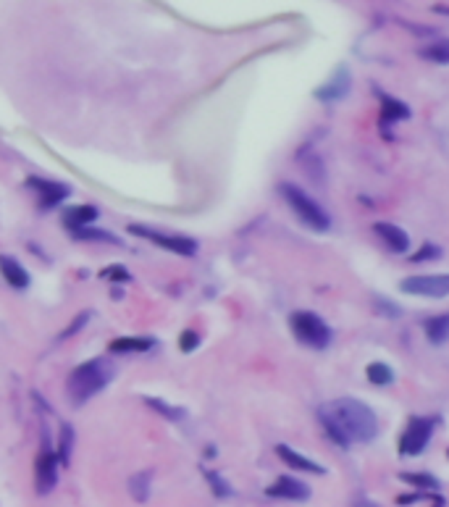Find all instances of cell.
<instances>
[{
    "label": "cell",
    "mask_w": 449,
    "mask_h": 507,
    "mask_svg": "<svg viewBox=\"0 0 449 507\" xmlns=\"http://www.w3.org/2000/svg\"><path fill=\"white\" fill-rule=\"evenodd\" d=\"M318 418L326 428V437L339 447L366 444V442H373L378 437L376 413L366 402L352 400V397H342V400L323 405L318 410Z\"/></svg>",
    "instance_id": "obj_1"
},
{
    "label": "cell",
    "mask_w": 449,
    "mask_h": 507,
    "mask_svg": "<svg viewBox=\"0 0 449 507\" xmlns=\"http://www.w3.org/2000/svg\"><path fill=\"white\" fill-rule=\"evenodd\" d=\"M279 192H281V198L286 200V205L292 208V213H295L307 229H313V232H326L331 226L329 213L323 211L318 202L307 195L305 189H300L297 184H292V182H284L281 187H279Z\"/></svg>",
    "instance_id": "obj_2"
},
{
    "label": "cell",
    "mask_w": 449,
    "mask_h": 507,
    "mask_svg": "<svg viewBox=\"0 0 449 507\" xmlns=\"http://www.w3.org/2000/svg\"><path fill=\"white\" fill-rule=\"evenodd\" d=\"M111 381V368L103 360H87L69 376V394L74 402H87Z\"/></svg>",
    "instance_id": "obj_3"
},
{
    "label": "cell",
    "mask_w": 449,
    "mask_h": 507,
    "mask_svg": "<svg viewBox=\"0 0 449 507\" xmlns=\"http://www.w3.org/2000/svg\"><path fill=\"white\" fill-rule=\"evenodd\" d=\"M289 326L297 339L313 350H326L331 344V329L326 326V321L318 319L310 310H297L289 316Z\"/></svg>",
    "instance_id": "obj_4"
},
{
    "label": "cell",
    "mask_w": 449,
    "mask_h": 507,
    "mask_svg": "<svg viewBox=\"0 0 449 507\" xmlns=\"http://www.w3.org/2000/svg\"><path fill=\"white\" fill-rule=\"evenodd\" d=\"M400 289L405 295L441 300V297H449V273H415L402 279Z\"/></svg>",
    "instance_id": "obj_5"
},
{
    "label": "cell",
    "mask_w": 449,
    "mask_h": 507,
    "mask_svg": "<svg viewBox=\"0 0 449 507\" xmlns=\"http://www.w3.org/2000/svg\"><path fill=\"white\" fill-rule=\"evenodd\" d=\"M129 232L134 236H142V239H147V242L158 245L161 250L177 252V255H195V252H197V242H195V239H189V236L163 234V232H155V229H145V226H129Z\"/></svg>",
    "instance_id": "obj_6"
},
{
    "label": "cell",
    "mask_w": 449,
    "mask_h": 507,
    "mask_svg": "<svg viewBox=\"0 0 449 507\" xmlns=\"http://www.w3.org/2000/svg\"><path fill=\"white\" fill-rule=\"evenodd\" d=\"M431 431H434V424L428 418H421V415L410 418V424H407V428L402 431L400 437V452L405 458L421 455L425 444H428V439H431Z\"/></svg>",
    "instance_id": "obj_7"
},
{
    "label": "cell",
    "mask_w": 449,
    "mask_h": 507,
    "mask_svg": "<svg viewBox=\"0 0 449 507\" xmlns=\"http://www.w3.org/2000/svg\"><path fill=\"white\" fill-rule=\"evenodd\" d=\"M56 481H58V458L50 449H42L37 458V494H50Z\"/></svg>",
    "instance_id": "obj_8"
},
{
    "label": "cell",
    "mask_w": 449,
    "mask_h": 507,
    "mask_svg": "<svg viewBox=\"0 0 449 507\" xmlns=\"http://www.w3.org/2000/svg\"><path fill=\"white\" fill-rule=\"evenodd\" d=\"M373 232H376V236L386 245V250H391V252H407V250H410V236H407V232L400 229L397 224L378 221V224H373Z\"/></svg>",
    "instance_id": "obj_9"
},
{
    "label": "cell",
    "mask_w": 449,
    "mask_h": 507,
    "mask_svg": "<svg viewBox=\"0 0 449 507\" xmlns=\"http://www.w3.org/2000/svg\"><path fill=\"white\" fill-rule=\"evenodd\" d=\"M347 92H350V71L344 69V66H339L329 82L316 90V97H318L320 103H336Z\"/></svg>",
    "instance_id": "obj_10"
},
{
    "label": "cell",
    "mask_w": 449,
    "mask_h": 507,
    "mask_svg": "<svg viewBox=\"0 0 449 507\" xmlns=\"http://www.w3.org/2000/svg\"><path fill=\"white\" fill-rule=\"evenodd\" d=\"M29 187L40 192V202H42L45 208L58 205L60 200L69 198V192H71L66 184H60V182H47V179H29Z\"/></svg>",
    "instance_id": "obj_11"
},
{
    "label": "cell",
    "mask_w": 449,
    "mask_h": 507,
    "mask_svg": "<svg viewBox=\"0 0 449 507\" xmlns=\"http://www.w3.org/2000/svg\"><path fill=\"white\" fill-rule=\"evenodd\" d=\"M268 497H279V499H307L310 489L302 481H297L292 476H281L273 486H268Z\"/></svg>",
    "instance_id": "obj_12"
},
{
    "label": "cell",
    "mask_w": 449,
    "mask_h": 507,
    "mask_svg": "<svg viewBox=\"0 0 449 507\" xmlns=\"http://www.w3.org/2000/svg\"><path fill=\"white\" fill-rule=\"evenodd\" d=\"M276 455L281 458L289 468H295V471H305V473H316V476H320V473H326V468L323 465H318L316 460H310V458H305V455H300L297 449L286 447V444H279L276 447Z\"/></svg>",
    "instance_id": "obj_13"
},
{
    "label": "cell",
    "mask_w": 449,
    "mask_h": 507,
    "mask_svg": "<svg viewBox=\"0 0 449 507\" xmlns=\"http://www.w3.org/2000/svg\"><path fill=\"white\" fill-rule=\"evenodd\" d=\"M0 276L8 282L13 289H26L29 287V273L22 268V263L11 255H0Z\"/></svg>",
    "instance_id": "obj_14"
},
{
    "label": "cell",
    "mask_w": 449,
    "mask_h": 507,
    "mask_svg": "<svg viewBox=\"0 0 449 507\" xmlns=\"http://www.w3.org/2000/svg\"><path fill=\"white\" fill-rule=\"evenodd\" d=\"M97 218V208L92 205H74L69 211L63 213V221L69 226L71 232H79L84 226H92V221Z\"/></svg>",
    "instance_id": "obj_15"
},
{
    "label": "cell",
    "mask_w": 449,
    "mask_h": 507,
    "mask_svg": "<svg viewBox=\"0 0 449 507\" xmlns=\"http://www.w3.org/2000/svg\"><path fill=\"white\" fill-rule=\"evenodd\" d=\"M425 337L428 342L434 344H444L449 339V313H441V316H434V319L425 321Z\"/></svg>",
    "instance_id": "obj_16"
},
{
    "label": "cell",
    "mask_w": 449,
    "mask_h": 507,
    "mask_svg": "<svg viewBox=\"0 0 449 507\" xmlns=\"http://www.w3.org/2000/svg\"><path fill=\"white\" fill-rule=\"evenodd\" d=\"M407 116H410V108L405 106L402 100L391 97V95H381V118L384 121L394 124V121H402V118Z\"/></svg>",
    "instance_id": "obj_17"
},
{
    "label": "cell",
    "mask_w": 449,
    "mask_h": 507,
    "mask_svg": "<svg viewBox=\"0 0 449 507\" xmlns=\"http://www.w3.org/2000/svg\"><path fill=\"white\" fill-rule=\"evenodd\" d=\"M153 347L150 339H137V337H124L111 342V353H147Z\"/></svg>",
    "instance_id": "obj_18"
},
{
    "label": "cell",
    "mask_w": 449,
    "mask_h": 507,
    "mask_svg": "<svg viewBox=\"0 0 449 507\" xmlns=\"http://www.w3.org/2000/svg\"><path fill=\"white\" fill-rule=\"evenodd\" d=\"M366 376H368L370 384H376V387H386V384L394 381V371H391L386 363H370V366L366 368Z\"/></svg>",
    "instance_id": "obj_19"
},
{
    "label": "cell",
    "mask_w": 449,
    "mask_h": 507,
    "mask_svg": "<svg viewBox=\"0 0 449 507\" xmlns=\"http://www.w3.org/2000/svg\"><path fill=\"white\" fill-rule=\"evenodd\" d=\"M421 56L434 63H449V40H439V42L421 47Z\"/></svg>",
    "instance_id": "obj_20"
},
{
    "label": "cell",
    "mask_w": 449,
    "mask_h": 507,
    "mask_svg": "<svg viewBox=\"0 0 449 507\" xmlns=\"http://www.w3.org/2000/svg\"><path fill=\"white\" fill-rule=\"evenodd\" d=\"M129 492L137 502H147V497H150V473L142 471V473H137V476H131Z\"/></svg>",
    "instance_id": "obj_21"
},
{
    "label": "cell",
    "mask_w": 449,
    "mask_h": 507,
    "mask_svg": "<svg viewBox=\"0 0 449 507\" xmlns=\"http://www.w3.org/2000/svg\"><path fill=\"white\" fill-rule=\"evenodd\" d=\"M76 239H95V242H111V245H118V239L113 234H108V232H97L92 226H84L79 232H74Z\"/></svg>",
    "instance_id": "obj_22"
},
{
    "label": "cell",
    "mask_w": 449,
    "mask_h": 507,
    "mask_svg": "<svg viewBox=\"0 0 449 507\" xmlns=\"http://www.w3.org/2000/svg\"><path fill=\"white\" fill-rule=\"evenodd\" d=\"M400 478L402 481H407V484L421 486V489H439L436 478H434V476H425V473H402Z\"/></svg>",
    "instance_id": "obj_23"
},
{
    "label": "cell",
    "mask_w": 449,
    "mask_h": 507,
    "mask_svg": "<svg viewBox=\"0 0 449 507\" xmlns=\"http://www.w3.org/2000/svg\"><path fill=\"white\" fill-rule=\"evenodd\" d=\"M60 452H58V460H63V465L69 462V455H71V444H74V431H71V426H63V431H60Z\"/></svg>",
    "instance_id": "obj_24"
},
{
    "label": "cell",
    "mask_w": 449,
    "mask_h": 507,
    "mask_svg": "<svg viewBox=\"0 0 449 507\" xmlns=\"http://www.w3.org/2000/svg\"><path fill=\"white\" fill-rule=\"evenodd\" d=\"M147 405H150V408H155L158 413H163L165 418H174V421L184 415V410H181V408H174V405H165V402H161V400H147Z\"/></svg>",
    "instance_id": "obj_25"
},
{
    "label": "cell",
    "mask_w": 449,
    "mask_h": 507,
    "mask_svg": "<svg viewBox=\"0 0 449 507\" xmlns=\"http://www.w3.org/2000/svg\"><path fill=\"white\" fill-rule=\"evenodd\" d=\"M208 484L213 486V492L218 497H229L231 494V489H229V484H226L224 478L218 476V473H208Z\"/></svg>",
    "instance_id": "obj_26"
},
{
    "label": "cell",
    "mask_w": 449,
    "mask_h": 507,
    "mask_svg": "<svg viewBox=\"0 0 449 507\" xmlns=\"http://www.w3.org/2000/svg\"><path fill=\"white\" fill-rule=\"evenodd\" d=\"M439 255H441V250H439L436 245H423V248L413 255V260L415 263H421V260H434V258H439Z\"/></svg>",
    "instance_id": "obj_27"
},
{
    "label": "cell",
    "mask_w": 449,
    "mask_h": 507,
    "mask_svg": "<svg viewBox=\"0 0 449 507\" xmlns=\"http://www.w3.org/2000/svg\"><path fill=\"white\" fill-rule=\"evenodd\" d=\"M200 344V337L195 334V331H184V337H181V350L189 353V350H195Z\"/></svg>",
    "instance_id": "obj_28"
},
{
    "label": "cell",
    "mask_w": 449,
    "mask_h": 507,
    "mask_svg": "<svg viewBox=\"0 0 449 507\" xmlns=\"http://www.w3.org/2000/svg\"><path fill=\"white\" fill-rule=\"evenodd\" d=\"M103 279H129V273H126L124 266H111V268L103 271Z\"/></svg>",
    "instance_id": "obj_29"
},
{
    "label": "cell",
    "mask_w": 449,
    "mask_h": 507,
    "mask_svg": "<svg viewBox=\"0 0 449 507\" xmlns=\"http://www.w3.org/2000/svg\"><path fill=\"white\" fill-rule=\"evenodd\" d=\"M82 323H87V313H84V316H79V319L74 321V323H71L69 329L63 331V337H71V334H76V329H79V326H82Z\"/></svg>",
    "instance_id": "obj_30"
}]
</instances>
